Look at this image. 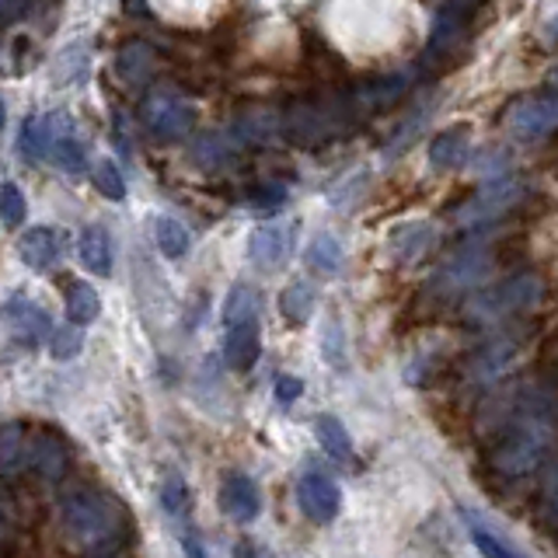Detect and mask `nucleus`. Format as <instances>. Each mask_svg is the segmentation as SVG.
<instances>
[{"label": "nucleus", "mask_w": 558, "mask_h": 558, "mask_svg": "<svg viewBox=\"0 0 558 558\" xmlns=\"http://www.w3.org/2000/svg\"><path fill=\"white\" fill-rule=\"evenodd\" d=\"M558 429V409L548 395L531 391L523 395L513 412L506 415V426L499 429V440L493 450V461L502 475H527L548 458L551 440Z\"/></svg>", "instance_id": "1"}, {"label": "nucleus", "mask_w": 558, "mask_h": 558, "mask_svg": "<svg viewBox=\"0 0 558 558\" xmlns=\"http://www.w3.org/2000/svg\"><path fill=\"white\" fill-rule=\"evenodd\" d=\"M60 517L66 531L84 545H98V541H112L119 527V506L95 488H74L60 499Z\"/></svg>", "instance_id": "2"}, {"label": "nucleus", "mask_w": 558, "mask_h": 558, "mask_svg": "<svg viewBox=\"0 0 558 558\" xmlns=\"http://www.w3.org/2000/svg\"><path fill=\"white\" fill-rule=\"evenodd\" d=\"M537 296H541V283H537V279H527V276L506 279V283L485 290L482 296H475V301H471V318L496 322V318H502V314L534 307Z\"/></svg>", "instance_id": "3"}, {"label": "nucleus", "mask_w": 558, "mask_h": 558, "mask_svg": "<svg viewBox=\"0 0 558 558\" xmlns=\"http://www.w3.org/2000/svg\"><path fill=\"white\" fill-rule=\"evenodd\" d=\"M144 126L157 140H182L192 126H196V109L179 95L154 92L144 101Z\"/></svg>", "instance_id": "4"}, {"label": "nucleus", "mask_w": 558, "mask_h": 558, "mask_svg": "<svg viewBox=\"0 0 558 558\" xmlns=\"http://www.w3.org/2000/svg\"><path fill=\"white\" fill-rule=\"evenodd\" d=\"M4 325L11 331V339L17 345H25V349H35V345L46 342L52 336L49 311L39 301L25 296V293L8 296V304H4Z\"/></svg>", "instance_id": "5"}, {"label": "nucleus", "mask_w": 558, "mask_h": 558, "mask_svg": "<svg viewBox=\"0 0 558 558\" xmlns=\"http://www.w3.org/2000/svg\"><path fill=\"white\" fill-rule=\"evenodd\" d=\"M293 244H296V223L293 220H272V223H262L258 231L248 241V255L258 269H283L287 258L293 255Z\"/></svg>", "instance_id": "6"}, {"label": "nucleus", "mask_w": 558, "mask_h": 558, "mask_svg": "<svg viewBox=\"0 0 558 558\" xmlns=\"http://www.w3.org/2000/svg\"><path fill=\"white\" fill-rule=\"evenodd\" d=\"M296 502L307 520L314 523H328L339 517V506H342V493L336 478H328L325 471H304L296 478Z\"/></svg>", "instance_id": "7"}, {"label": "nucleus", "mask_w": 558, "mask_h": 558, "mask_svg": "<svg viewBox=\"0 0 558 558\" xmlns=\"http://www.w3.org/2000/svg\"><path fill=\"white\" fill-rule=\"evenodd\" d=\"M510 126L523 140H537L558 130V95H531L510 112Z\"/></svg>", "instance_id": "8"}, {"label": "nucleus", "mask_w": 558, "mask_h": 558, "mask_svg": "<svg viewBox=\"0 0 558 558\" xmlns=\"http://www.w3.org/2000/svg\"><path fill=\"white\" fill-rule=\"evenodd\" d=\"M220 510L238 523H252L262 510L258 485L248 475H241V471H231L220 485Z\"/></svg>", "instance_id": "9"}, {"label": "nucleus", "mask_w": 558, "mask_h": 558, "mask_svg": "<svg viewBox=\"0 0 558 558\" xmlns=\"http://www.w3.org/2000/svg\"><path fill=\"white\" fill-rule=\"evenodd\" d=\"M17 255H22V262L28 269L49 272L52 266H60L63 241L52 227H28V231L17 238Z\"/></svg>", "instance_id": "10"}, {"label": "nucleus", "mask_w": 558, "mask_h": 558, "mask_svg": "<svg viewBox=\"0 0 558 558\" xmlns=\"http://www.w3.org/2000/svg\"><path fill=\"white\" fill-rule=\"evenodd\" d=\"M77 258H81V266L95 276L112 272V238L105 234V227H98V223L84 227L77 238Z\"/></svg>", "instance_id": "11"}, {"label": "nucleus", "mask_w": 558, "mask_h": 558, "mask_svg": "<svg viewBox=\"0 0 558 558\" xmlns=\"http://www.w3.org/2000/svg\"><path fill=\"white\" fill-rule=\"evenodd\" d=\"M262 356V339H258V322L255 325H238L227 328V342H223V360L234 371H252Z\"/></svg>", "instance_id": "12"}, {"label": "nucleus", "mask_w": 558, "mask_h": 558, "mask_svg": "<svg viewBox=\"0 0 558 558\" xmlns=\"http://www.w3.org/2000/svg\"><path fill=\"white\" fill-rule=\"evenodd\" d=\"M468 150H471V130L468 126H450L429 144V165L440 168V171L461 168Z\"/></svg>", "instance_id": "13"}, {"label": "nucleus", "mask_w": 558, "mask_h": 558, "mask_svg": "<svg viewBox=\"0 0 558 558\" xmlns=\"http://www.w3.org/2000/svg\"><path fill=\"white\" fill-rule=\"evenodd\" d=\"M25 461H28V468L35 471V475L57 478V475H63V468H66V450L52 440V436H39V440L32 444V450L25 444Z\"/></svg>", "instance_id": "14"}, {"label": "nucleus", "mask_w": 558, "mask_h": 558, "mask_svg": "<svg viewBox=\"0 0 558 558\" xmlns=\"http://www.w3.org/2000/svg\"><path fill=\"white\" fill-rule=\"evenodd\" d=\"M220 318H223V328L255 325V322H258V293H255L252 287L238 283L231 293H227V301H223Z\"/></svg>", "instance_id": "15"}, {"label": "nucleus", "mask_w": 558, "mask_h": 558, "mask_svg": "<svg viewBox=\"0 0 558 558\" xmlns=\"http://www.w3.org/2000/svg\"><path fill=\"white\" fill-rule=\"evenodd\" d=\"M49 157L57 161V168H63L66 174H84L87 165V144L81 136H74L70 130H63L57 140L49 144Z\"/></svg>", "instance_id": "16"}, {"label": "nucleus", "mask_w": 558, "mask_h": 558, "mask_svg": "<svg viewBox=\"0 0 558 558\" xmlns=\"http://www.w3.org/2000/svg\"><path fill=\"white\" fill-rule=\"evenodd\" d=\"M314 433H318V444L336 461H353V440H349L345 426L339 423L336 415H318V418H314Z\"/></svg>", "instance_id": "17"}, {"label": "nucleus", "mask_w": 558, "mask_h": 558, "mask_svg": "<svg viewBox=\"0 0 558 558\" xmlns=\"http://www.w3.org/2000/svg\"><path fill=\"white\" fill-rule=\"evenodd\" d=\"M307 266L318 269L325 276H336L345 266V255H342V244L331 238V234H318L307 244Z\"/></svg>", "instance_id": "18"}, {"label": "nucleus", "mask_w": 558, "mask_h": 558, "mask_svg": "<svg viewBox=\"0 0 558 558\" xmlns=\"http://www.w3.org/2000/svg\"><path fill=\"white\" fill-rule=\"evenodd\" d=\"M154 241L161 255L168 258H185L189 255V231L174 217H154Z\"/></svg>", "instance_id": "19"}, {"label": "nucleus", "mask_w": 558, "mask_h": 558, "mask_svg": "<svg viewBox=\"0 0 558 558\" xmlns=\"http://www.w3.org/2000/svg\"><path fill=\"white\" fill-rule=\"evenodd\" d=\"M87 77V46L84 43H74L66 46L57 63H52V81L63 84V87H74Z\"/></svg>", "instance_id": "20"}, {"label": "nucleus", "mask_w": 558, "mask_h": 558, "mask_svg": "<svg viewBox=\"0 0 558 558\" xmlns=\"http://www.w3.org/2000/svg\"><path fill=\"white\" fill-rule=\"evenodd\" d=\"M66 314H70V322H77V325H92V322H98L101 301H98L95 287H87V283H70V287H66Z\"/></svg>", "instance_id": "21"}, {"label": "nucleus", "mask_w": 558, "mask_h": 558, "mask_svg": "<svg viewBox=\"0 0 558 558\" xmlns=\"http://www.w3.org/2000/svg\"><path fill=\"white\" fill-rule=\"evenodd\" d=\"M314 304H318V293H314L307 283H290L283 293H279V311L287 314V322L304 325L311 318Z\"/></svg>", "instance_id": "22"}, {"label": "nucleus", "mask_w": 558, "mask_h": 558, "mask_svg": "<svg viewBox=\"0 0 558 558\" xmlns=\"http://www.w3.org/2000/svg\"><path fill=\"white\" fill-rule=\"evenodd\" d=\"M433 241V227L429 223H405L398 227L395 238H391V252L398 258H415L426 252V244Z\"/></svg>", "instance_id": "23"}, {"label": "nucleus", "mask_w": 558, "mask_h": 558, "mask_svg": "<svg viewBox=\"0 0 558 558\" xmlns=\"http://www.w3.org/2000/svg\"><path fill=\"white\" fill-rule=\"evenodd\" d=\"M161 510L168 513V520H185L192 510V496H189V485L182 475H165L161 482Z\"/></svg>", "instance_id": "24"}, {"label": "nucleus", "mask_w": 558, "mask_h": 558, "mask_svg": "<svg viewBox=\"0 0 558 558\" xmlns=\"http://www.w3.org/2000/svg\"><path fill=\"white\" fill-rule=\"evenodd\" d=\"M461 517H464L468 531H471V541H475V548H478L482 555H493V558H502V555H517V548H513V545H506L502 534H496L493 527H488V523H482L478 517H471L468 510H464Z\"/></svg>", "instance_id": "25"}, {"label": "nucleus", "mask_w": 558, "mask_h": 558, "mask_svg": "<svg viewBox=\"0 0 558 558\" xmlns=\"http://www.w3.org/2000/svg\"><path fill=\"white\" fill-rule=\"evenodd\" d=\"M119 74L126 77L130 84L147 81V74H150V49L144 43H130L126 49L119 52Z\"/></svg>", "instance_id": "26"}, {"label": "nucleus", "mask_w": 558, "mask_h": 558, "mask_svg": "<svg viewBox=\"0 0 558 558\" xmlns=\"http://www.w3.org/2000/svg\"><path fill=\"white\" fill-rule=\"evenodd\" d=\"M92 179H95V185H98L101 196H109L112 203H122V199H126V179H122L119 165H112V161H98L95 171H92Z\"/></svg>", "instance_id": "27"}, {"label": "nucleus", "mask_w": 558, "mask_h": 558, "mask_svg": "<svg viewBox=\"0 0 558 558\" xmlns=\"http://www.w3.org/2000/svg\"><path fill=\"white\" fill-rule=\"evenodd\" d=\"M81 349H84V331L77 328V322L66 328H57L49 336V353L57 360H74Z\"/></svg>", "instance_id": "28"}, {"label": "nucleus", "mask_w": 558, "mask_h": 558, "mask_svg": "<svg viewBox=\"0 0 558 558\" xmlns=\"http://www.w3.org/2000/svg\"><path fill=\"white\" fill-rule=\"evenodd\" d=\"M0 214H4V227H22L25 220V196L11 179L0 189Z\"/></svg>", "instance_id": "29"}, {"label": "nucleus", "mask_w": 558, "mask_h": 558, "mask_svg": "<svg viewBox=\"0 0 558 558\" xmlns=\"http://www.w3.org/2000/svg\"><path fill=\"white\" fill-rule=\"evenodd\" d=\"M325 360L345 371V342H342V325L336 318L325 325Z\"/></svg>", "instance_id": "30"}, {"label": "nucleus", "mask_w": 558, "mask_h": 558, "mask_svg": "<svg viewBox=\"0 0 558 558\" xmlns=\"http://www.w3.org/2000/svg\"><path fill=\"white\" fill-rule=\"evenodd\" d=\"M287 199V189H279V185H266V189H255L252 196H248V206L252 209H276V206H283Z\"/></svg>", "instance_id": "31"}, {"label": "nucleus", "mask_w": 558, "mask_h": 558, "mask_svg": "<svg viewBox=\"0 0 558 558\" xmlns=\"http://www.w3.org/2000/svg\"><path fill=\"white\" fill-rule=\"evenodd\" d=\"M301 395H304L301 377H290V374H279V377H276V401H283V405H290V401H296Z\"/></svg>", "instance_id": "32"}, {"label": "nucleus", "mask_w": 558, "mask_h": 558, "mask_svg": "<svg viewBox=\"0 0 558 558\" xmlns=\"http://www.w3.org/2000/svg\"><path fill=\"white\" fill-rule=\"evenodd\" d=\"M17 461V426L4 429V468H14Z\"/></svg>", "instance_id": "33"}, {"label": "nucleus", "mask_w": 558, "mask_h": 558, "mask_svg": "<svg viewBox=\"0 0 558 558\" xmlns=\"http://www.w3.org/2000/svg\"><path fill=\"white\" fill-rule=\"evenodd\" d=\"M545 510H548V517L558 523V471H555V478H551L548 488H545Z\"/></svg>", "instance_id": "34"}, {"label": "nucleus", "mask_w": 558, "mask_h": 558, "mask_svg": "<svg viewBox=\"0 0 558 558\" xmlns=\"http://www.w3.org/2000/svg\"><path fill=\"white\" fill-rule=\"evenodd\" d=\"M555 81H558V74H555Z\"/></svg>", "instance_id": "35"}]
</instances>
